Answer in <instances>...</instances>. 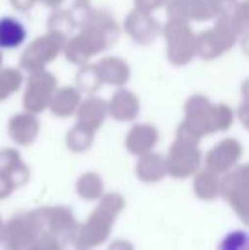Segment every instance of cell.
<instances>
[{
	"mask_svg": "<svg viewBox=\"0 0 249 250\" xmlns=\"http://www.w3.org/2000/svg\"><path fill=\"white\" fill-rule=\"evenodd\" d=\"M26 26L16 17H2L0 19V48L2 50H14L19 48L26 41Z\"/></svg>",
	"mask_w": 249,
	"mask_h": 250,
	"instance_id": "1",
	"label": "cell"
},
{
	"mask_svg": "<svg viewBox=\"0 0 249 250\" xmlns=\"http://www.w3.org/2000/svg\"><path fill=\"white\" fill-rule=\"evenodd\" d=\"M219 250H249V233L244 230L230 231L219 244Z\"/></svg>",
	"mask_w": 249,
	"mask_h": 250,
	"instance_id": "2",
	"label": "cell"
}]
</instances>
